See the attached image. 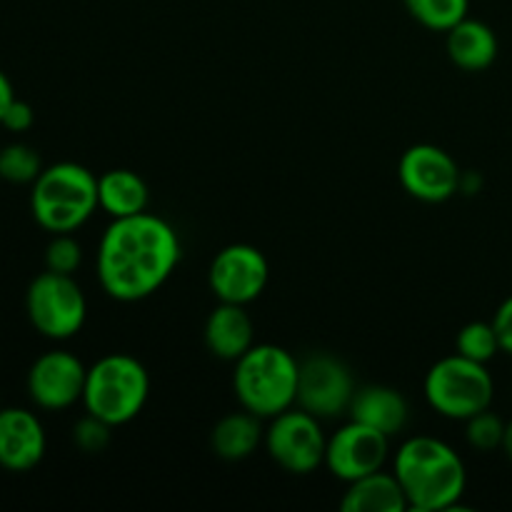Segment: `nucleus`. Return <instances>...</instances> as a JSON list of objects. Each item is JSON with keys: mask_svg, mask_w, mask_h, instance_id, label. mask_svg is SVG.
<instances>
[{"mask_svg": "<svg viewBox=\"0 0 512 512\" xmlns=\"http://www.w3.org/2000/svg\"><path fill=\"white\" fill-rule=\"evenodd\" d=\"M183 258L173 225L153 213L115 218L98 245L100 288L118 303H138L158 293Z\"/></svg>", "mask_w": 512, "mask_h": 512, "instance_id": "1", "label": "nucleus"}, {"mask_svg": "<svg viewBox=\"0 0 512 512\" xmlns=\"http://www.w3.org/2000/svg\"><path fill=\"white\" fill-rule=\"evenodd\" d=\"M393 473L403 485L410 510L418 512L458 508L468 488V470L458 450L433 435L403 440L393 458Z\"/></svg>", "mask_w": 512, "mask_h": 512, "instance_id": "2", "label": "nucleus"}, {"mask_svg": "<svg viewBox=\"0 0 512 512\" xmlns=\"http://www.w3.org/2000/svg\"><path fill=\"white\" fill-rule=\"evenodd\" d=\"M300 360L273 343H258L235 360L233 390L240 408L270 420L298 400Z\"/></svg>", "mask_w": 512, "mask_h": 512, "instance_id": "3", "label": "nucleus"}, {"mask_svg": "<svg viewBox=\"0 0 512 512\" xmlns=\"http://www.w3.org/2000/svg\"><path fill=\"white\" fill-rule=\"evenodd\" d=\"M98 208V178L73 160L43 168L30 188V213L53 235L75 233Z\"/></svg>", "mask_w": 512, "mask_h": 512, "instance_id": "4", "label": "nucleus"}, {"mask_svg": "<svg viewBox=\"0 0 512 512\" xmlns=\"http://www.w3.org/2000/svg\"><path fill=\"white\" fill-rule=\"evenodd\" d=\"M148 395V368L128 353H108L88 368L80 403L85 413L120 428L143 413Z\"/></svg>", "mask_w": 512, "mask_h": 512, "instance_id": "5", "label": "nucleus"}, {"mask_svg": "<svg viewBox=\"0 0 512 512\" xmlns=\"http://www.w3.org/2000/svg\"><path fill=\"white\" fill-rule=\"evenodd\" d=\"M423 393L435 413L465 423L475 413L493 405L495 383L488 365L455 353L430 365Z\"/></svg>", "mask_w": 512, "mask_h": 512, "instance_id": "6", "label": "nucleus"}, {"mask_svg": "<svg viewBox=\"0 0 512 512\" xmlns=\"http://www.w3.org/2000/svg\"><path fill=\"white\" fill-rule=\"evenodd\" d=\"M25 313L30 325L48 340H70L88 320V300L73 275H35L25 293Z\"/></svg>", "mask_w": 512, "mask_h": 512, "instance_id": "7", "label": "nucleus"}, {"mask_svg": "<svg viewBox=\"0 0 512 512\" xmlns=\"http://www.w3.org/2000/svg\"><path fill=\"white\" fill-rule=\"evenodd\" d=\"M263 445L268 450L270 460L278 468H283L285 473L310 475L320 465H325L328 435L320 425V418L293 405V408L270 418Z\"/></svg>", "mask_w": 512, "mask_h": 512, "instance_id": "8", "label": "nucleus"}, {"mask_svg": "<svg viewBox=\"0 0 512 512\" xmlns=\"http://www.w3.org/2000/svg\"><path fill=\"white\" fill-rule=\"evenodd\" d=\"M353 370L333 353H310L300 360L295 405L320 420L348 413L355 395Z\"/></svg>", "mask_w": 512, "mask_h": 512, "instance_id": "9", "label": "nucleus"}, {"mask_svg": "<svg viewBox=\"0 0 512 512\" xmlns=\"http://www.w3.org/2000/svg\"><path fill=\"white\" fill-rule=\"evenodd\" d=\"M458 160L433 143L410 145L398 160V180L410 198L420 203H445L460 193Z\"/></svg>", "mask_w": 512, "mask_h": 512, "instance_id": "10", "label": "nucleus"}, {"mask_svg": "<svg viewBox=\"0 0 512 512\" xmlns=\"http://www.w3.org/2000/svg\"><path fill=\"white\" fill-rule=\"evenodd\" d=\"M270 265L263 250L248 243H233L218 250L208 268V285L220 303L248 305L263 295Z\"/></svg>", "mask_w": 512, "mask_h": 512, "instance_id": "11", "label": "nucleus"}, {"mask_svg": "<svg viewBox=\"0 0 512 512\" xmlns=\"http://www.w3.org/2000/svg\"><path fill=\"white\" fill-rule=\"evenodd\" d=\"M390 440L393 438L380 430L368 428L358 420H348L328 438L325 468L333 473V478L353 483V480L383 468L390 455Z\"/></svg>", "mask_w": 512, "mask_h": 512, "instance_id": "12", "label": "nucleus"}, {"mask_svg": "<svg viewBox=\"0 0 512 512\" xmlns=\"http://www.w3.org/2000/svg\"><path fill=\"white\" fill-rule=\"evenodd\" d=\"M88 368L68 350H48L28 370V395L40 410H68L83 400Z\"/></svg>", "mask_w": 512, "mask_h": 512, "instance_id": "13", "label": "nucleus"}, {"mask_svg": "<svg viewBox=\"0 0 512 512\" xmlns=\"http://www.w3.org/2000/svg\"><path fill=\"white\" fill-rule=\"evenodd\" d=\"M48 438L35 413L25 408H0V468L28 473L45 458Z\"/></svg>", "mask_w": 512, "mask_h": 512, "instance_id": "14", "label": "nucleus"}, {"mask_svg": "<svg viewBox=\"0 0 512 512\" xmlns=\"http://www.w3.org/2000/svg\"><path fill=\"white\" fill-rule=\"evenodd\" d=\"M203 338L205 348L215 358L235 363L255 345L253 318L248 315L245 305L218 303L205 320Z\"/></svg>", "mask_w": 512, "mask_h": 512, "instance_id": "15", "label": "nucleus"}, {"mask_svg": "<svg viewBox=\"0 0 512 512\" xmlns=\"http://www.w3.org/2000/svg\"><path fill=\"white\" fill-rule=\"evenodd\" d=\"M348 415L350 420H358L368 428L395 438L408 425L410 405L405 395L390 385H363V388L355 390Z\"/></svg>", "mask_w": 512, "mask_h": 512, "instance_id": "16", "label": "nucleus"}, {"mask_svg": "<svg viewBox=\"0 0 512 512\" xmlns=\"http://www.w3.org/2000/svg\"><path fill=\"white\" fill-rule=\"evenodd\" d=\"M445 50L448 58L468 73H480L488 70L498 58V35L488 23L475 18H463L458 25L448 30L445 38Z\"/></svg>", "mask_w": 512, "mask_h": 512, "instance_id": "17", "label": "nucleus"}, {"mask_svg": "<svg viewBox=\"0 0 512 512\" xmlns=\"http://www.w3.org/2000/svg\"><path fill=\"white\" fill-rule=\"evenodd\" d=\"M340 510L345 512H405L410 510L405 490L398 475L385 473L383 468L375 473L353 480L345 488Z\"/></svg>", "mask_w": 512, "mask_h": 512, "instance_id": "18", "label": "nucleus"}, {"mask_svg": "<svg viewBox=\"0 0 512 512\" xmlns=\"http://www.w3.org/2000/svg\"><path fill=\"white\" fill-rule=\"evenodd\" d=\"M265 428L263 418L240 410V413H228L215 423L213 433H210V448L220 460L228 463H240L248 460L255 450L263 445Z\"/></svg>", "mask_w": 512, "mask_h": 512, "instance_id": "19", "label": "nucleus"}, {"mask_svg": "<svg viewBox=\"0 0 512 512\" xmlns=\"http://www.w3.org/2000/svg\"><path fill=\"white\" fill-rule=\"evenodd\" d=\"M148 183L135 170L113 168L98 178V205L110 218H130L148 210Z\"/></svg>", "mask_w": 512, "mask_h": 512, "instance_id": "20", "label": "nucleus"}, {"mask_svg": "<svg viewBox=\"0 0 512 512\" xmlns=\"http://www.w3.org/2000/svg\"><path fill=\"white\" fill-rule=\"evenodd\" d=\"M410 18L435 33H448L453 25L468 18L470 0H403Z\"/></svg>", "mask_w": 512, "mask_h": 512, "instance_id": "21", "label": "nucleus"}, {"mask_svg": "<svg viewBox=\"0 0 512 512\" xmlns=\"http://www.w3.org/2000/svg\"><path fill=\"white\" fill-rule=\"evenodd\" d=\"M455 353L483 365H488L495 355L503 353V350H500V340L498 333H495L493 320H490V323H485V320H473V323L463 325L458 338H455Z\"/></svg>", "mask_w": 512, "mask_h": 512, "instance_id": "22", "label": "nucleus"}, {"mask_svg": "<svg viewBox=\"0 0 512 512\" xmlns=\"http://www.w3.org/2000/svg\"><path fill=\"white\" fill-rule=\"evenodd\" d=\"M43 173V160L38 150L25 143H10L0 148V180L13 185H33Z\"/></svg>", "mask_w": 512, "mask_h": 512, "instance_id": "23", "label": "nucleus"}, {"mask_svg": "<svg viewBox=\"0 0 512 512\" xmlns=\"http://www.w3.org/2000/svg\"><path fill=\"white\" fill-rule=\"evenodd\" d=\"M505 438V420L493 410H480L473 418L465 420V440L478 453H493L503 448Z\"/></svg>", "mask_w": 512, "mask_h": 512, "instance_id": "24", "label": "nucleus"}, {"mask_svg": "<svg viewBox=\"0 0 512 512\" xmlns=\"http://www.w3.org/2000/svg\"><path fill=\"white\" fill-rule=\"evenodd\" d=\"M80 263H83V245L73 238V233H58L50 238L45 248V270L75 275Z\"/></svg>", "mask_w": 512, "mask_h": 512, "instance_id": "25", "label": "nucleus"}, {"mask_svg": "<svg viewBox=\"0 0 512 512\" xmlns=\"http://www.w3.org/2000/svg\"><path fill=\"white\" fill-rule=\"evenodd\" d=\"M110 430H113V425L95 418V415L85 413V418H80L73 428L75 448L83 450V453L88 455L103 453V450L110 445Z\"/></svg>", "mask_w": 512, "mask_h": 512, "instance_id": "26", "label": "nucleus"}, {"mask_svg": "<svg viewBox=\"0 0 512 512\" xmlns=\"http://www.w3.org/2000/svg\"><path fill=\"white\" fill-rule=\"evenodd\" d=\"M33 123H35L33 108H30V103H25V100L20 98H15L13 103L8 105L3 120H0V125H3L5 130H10V133H25V130L33 128Z\"/></svg>", "mask_w": 512, "mask_h": 512, "instance_id": "27", "label": "nucleus"}, {"mask_svg": "<svg viewBox=\"0 0 512 512\" xmlns=\"http://www.w3.org/2000/svg\"><path fill=\"white\" fill-rule=\"evenodd\" d=\"M493 325L500 340V350L512 355V295L510 298H505L503 303H500V308L495 310Z\"/></svg>", "mask_w": 512, "mask_h": 512, "instance_id": "28", "label": "nucleus"}, {"mask_svg": "<svg viewBox=\"0 0 512 512\" xmlns=\"http://www.w3.org/2000/svg\"><path fill=\"white\" fill-rule=\"evenodd\" d=\"M15 100V90H13V83H10L8 75L0 70V120H3L5 110H8V105Z\"/></svg>", "mask_w": 512, "mask_h": 512, "instance_id": "29", "label": "nucleus"}, {"mask_svg": "<svg viewBox=\"0 0 512 512\" xmlns=\"http://www.w3.org/2000/svg\"><path fill=\"white\" fill-rule=\"evenodd\" d=\"M480 190V175L478 173H463L460 178V193L475 195Z\"/></svg>", "mask_w": 512, "mask_h": 512, "instance_id": "30", "label": "nucleus"}, {"mask_svg": "<svg viewBox=\"0 0 512 512\" xmlns=\"http://www.w3.org/2000/svg\"><path fill=\"white\" fill-rule=\"evenodd\" d=\"M505 453V458L512 463V420L505 423V438H503V448H500Z\"/></svg>", "mask_w": 512, "mask_h": 512, "instance_id": "31", "label": "nucleus"}]
</instances>
